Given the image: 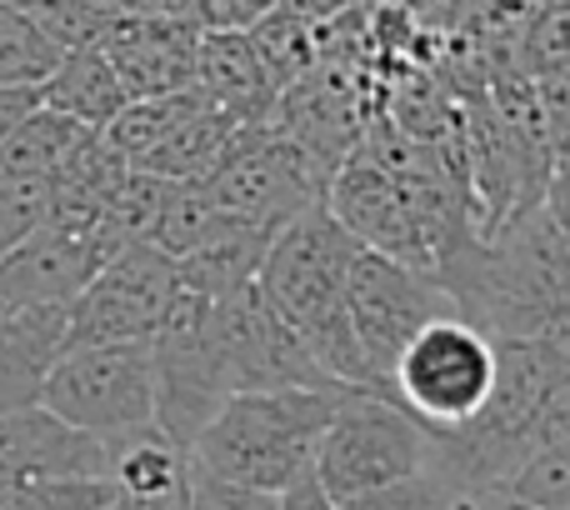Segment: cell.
I'll use <instances>...</instances> for the list:
<instances>
[{
    "instance_id": "cell-11",
    "label": "cell",
    "mask_w": 570,
    "mask_h": 510,
    "mask_svg": "<svg viewBox=\"0 0 570 510\" xmlns=\"http://www.w3.org/2000/svg\"><path fill=\"white\" fill-rule=\"evenodd\" d=\"M210 331L226 365L230 395L236 391H341L321 365L311 361L305 341L266 305L256 281L210 301Z\"/></svg>"
},
{
    "instance_id": "cell-27",
    "label": "cell",
    "mask_w": 570,
    "mask_h": 510,
    "mask_svg": "<svg viewBox=\"0 0 570 510\" xmlns=\"http://www.w3.org/2000/svg\"><path fill=\"white\" fill-rule=\"evenodd\" d=\"M276 510H341V506H335L331 496L321 491V481L305 471L301 481H291V486H285V491L276 496Z\"/></svg>"
},
{
    "instance_id": "cell-29",
    "label": "cell",
    "mask_w": 570,
    "mask_h": 510,
    "mask_svg": "<svg viewBox=\"0 0 570 510\" xmlns=\"http://www.w3.org/2000/svg\"><path fill=\"white\" fill-rule=\"evenodd\" d=\"M276 6L285 10V16H295V20H305V26H311V20H331V16H341V10L351 6V0H276Z\"/></svg>"
},
{
    "instance_id": "cell-25",
    "label": "cell",
    "mask_w": 570,
    "mask_h": 510,
    "mask_svg": "<svg viewBox=\"0 0 570 510\" xmlns=\"http://www.w3.org/2000/svg\"><path fill=\"white\" fill-rule=\"evenodd\" d=\"M50 180H0V255L46 226Z\"/></svg>"
},
{
    "instance_id": "cell-15",
    "label": "cell",
    "mask_w": 570,
    "mask_h": 510,
    "mask_svg": "<svg viewBox=\"0 0 570 510\" xmlns=\"http://www.w3.org/2000/svg\"><path fill=\"white\" fill-rule=\"evenodd\" d=\"M100 255L90 241L66 236L56 226H40L20 246L0 255V311H20V305H70L86 281L100 271Z\"/></svg>"
},
{
    "instance_id": "cell-4",
    "label": "cell",
    "mask_w": 570,
    "mask_h": 510,
    "mask_svg": "<svg viewBox=\"0 0 570 510\" xmlns=\"http://www.w3.org/2000/svg\"><path fill=\"white\" fill-rule=\"evenodd\" d=\"M431 465V431L391 391H345L315 441L311 475L335 506L361 501Z\"/></svg>"
},
{
    "instance_id": "cell-10",
    "label": "cell",
    "mask_w": 570,
    "mask_h": 510,
    "mask_svg": "<svg viewBox=\"0 0 570 510\" xmlns=\"http://www.w3.org/2000/svg\"><path fill=\"white\" fill-rule=\"evenodd\" d=\"M451 295L431 281V275L411 271L405 261L381 251H355L351 265H345V321L355 331V345H361L371 375L391 381V365L401 355V345L421 331L435 315H451Z\"/></svg>"
},
{
    "instance_id": "cell-7",
    "label": "cell",
    "mask_w": 570,
    "mask_h": 510,
    "mask_svg": "<svg viewBox=\"0 0 570 510\" xmlns=\"http://www.w3.org/2000/svg\"><path fill=\"white\" fill-rule=\"evenodd\" d=\"M40 405L76 431L120 435L156 421L146 345H70L40 381Z\"/></svg>"
},
{
    "instance_id": "cell-31",
    "label": "cell",
    "mask_w": 570,
    "mask_h": 510,
    "mask_svg": "<svg viewBox=\"0 0 570 510\" xmlns=\"http://www.w3.org/2000/svg\"><path fill=\"white\" fill-rule=\"evenodd\" d=\"M100 510H136V506H130V501H120V496H116V501H110V506H100Z\"/></svg>"
},
{
    "instance_id": "cell-6",
    "label": "cell",
    "mask_w": 570,
    "mask_h": 510,
    "mask_svg": "<svg viewBox=\"0 0 570 510\" xmlns=\"http://www.w3.org/2000/svg\"><path fill=\"white\" fill-rule=\"evenodd\" d=\"M200 186L210 190V200L226 216L281 231L301 210L321 206L325 170L285 136L276 120H261V126L230 130L226 150L216 156V166L206 170Z\"/></svg>"
},
{
    "instance_id": "cell-22",
    "label": "cell",
    "mask_w": 570,
    "mask_h": 510,
    "mask_svg": "<svg viewBox=\"0 0 570 510\" xmlns=\"http://www.w3.org/2000/svg\"><path fill=\"white\" fill-rule=\"evenodd\" d=\"M501 486L531 510H570V445L531 451Z\"/></svg>"
},
{
    "instance_id": "cell-23",
    "label": "cell",
    "mask_w": 570,
    "mask_h": 510,
    "mask_svg": "<svg viewBox=\"0 0 570 510\" xmlns=\"http://www.w3.org/2000/svg\"><path fill=\"white\" fill-rule=\"evenodd\" d=\"M116 501V486L100 475H60V481H26L0 491V510H100Z\"/></svg>"
},
{
    "instance_id": "cell-28",
    "label": "cell",
    "mask_w": 570,
    "mask_h": 510,
    "mask_svg": "<svg viewBox=\"0 0 570 510\" xmlns=\"http://www.w3.org/2000/svg\"><path fill=\"white\" fill-rule=\"evenodd\" d=\"M40 106V86H0V136L16 130Z\"/></svg>"
},
{
    "instance_id": "cell-24",
    "label": "cell",
    "mask_w": 570,
    "mask_h": 510,
    "mask_svg": "<svg viewBox=\"0 0 570 510\" xmlns=\"http://www.w3.org/2000/svg\"><path fill=\"white\" fill-rule=\"evenodd\" d=\"M341 510H465V491L425 465L411 481H395V486H385V491L361 496V501H345Z\"/></svg>"
},
{
    "instance_id": "cell-1",
    "label": "cell",
    "mask_w": 570,
    "mask_h": 510,
    "mask_svg": "<svg viewBox=\"0 0 570 510\" xmlns=\"http://www.w3.org/2000/svg\"><path fill=\"white\" fill-rule=\"evenodd\" d=\"M355 251L361 246L345 236L341 220L325 206H311L271 236L256 285L335 385L381 391V381L371 375L361 345H355L351 321H345V265Z\"/></svg>"
},
{
    "instance_id": "cell-30",
    "label": "cell",
    "mask_w": 570,
    "mask_h": 510,
    "mask_svg": "<svg viewBox=\"0 0 570 510\" xmlns=\"http://www.w3.org/2000/svg\"><path fill=\"white\" fill-rule=\"evenodd\" d=\"M465 510H531V506L515 501L505 486H485V491H471V496H465Z\"/></svg>"
},
{
    "instance_id": "cell-26",
    "label": "cell",
    "mask_w": 570,
    "mask_h": 510,
    "mask_svg": "<svg viewBox=\"0 0 570 510\" xmlns=\"http://www.w3.org/2000/svg\"><path fill=\"white\" fill-rule=\"evenodd\" d=\"M186 510H276V496L250 491V486H236V481H226V475H210V471H200V465H190Z\"/></svg>"
},
{
    "instance_id": "cell-17",
    "label": "cell",
    "mask_w": 570,
    "mask_h": 510,
    "mask_svg": "<svg viewBox=\"0 0 570 510\" xmlns=\"http://www.w3.org/2000/svg\"><path fill=\"white\" fill-rule=\"evenodd\" d=\"M70 351L66 305L0 311V415L40 405V381Z\"/></svg>"
},
{
    "instance_id": "cell-19",
    "label": "cell",
    "mask_w": 570,
    "mask_h": 510,
    "mask_svg": "<svg viewBox=\"0 0 570 510\" xmlns=\"http://www.w3.org/2000/svg\"><path fill=\"white\" fill-rule=\"evenodd\" d=\"M40 106L80 120L86 130H106L120 116V106H126V90H120L106 50L76 46V50H60L56 70L40 80Z\"/></svg>"
},
{
    "instance_id": "cell-9",
    "label": "cell",
    "mask_w": 570,
    "mask_h": 510,
    "mask_svg": "<svg viewBox=\"0 0 570 510\" xmlns=\"http://www.w3.org/2000/svg\"><path fill=\"white\" fill-rule=\"evenodd\" d=\"M180 295V265L150 241L100 261L86 291L66 305L70 345H150Z\"/></svg>"
},
{
    "instance_id": "cell-20",
    "label": "cell",
    "mask_w": 570,
    "mask_h": 510,
    "mask_svg": "<svg viewBox=\"0 0 570 510\" xmlns=\"http://www.w3.org/2000/svg\"><path fill=\"white\" fill-rule=\"evenodd\" d=\"M90 130L80 120L36 106L16 130L0 136V180H50Z\"/></svg>"
},
{
    "instance_id": "cell-13",
    "label": "cell",
    "mask_w": 570,
    "mask_h": 510,
    "mask_svg": "<svg viewBox=\"0 0 570 510\" xmlns=\"http://www.w3.org/2000/svg\"><path fill=\"white\" fill-rule=\"evenodd\" d=\"M96 46L106 50L126 100L170 96V90L196 86L200 30L190 20L160 16V10H116Z\"/></svg>"
},
{
    "instance_id": "cell-3",
    "label": "cell",
    "mask_w": 570,
    "mask_h": 510,
    "mask_svg": "<svg viewBox=\"0 0 570 510\" xmlns=\"http://www.w3.org/2000/svg\"><path fill=\"white\" fill-rule=\"evenodd\" d=\"M566 226L556 200H535L495 246H481L475 275L455 315L485 335H546L566 331Z\"/></svg>"
},
{
    "instance_id": "cell-8",
    "label": "cell",
    "mask_w": 570,
    "mask_h": 510,
    "mask_svg": "<svg viewBox=\"0 0 570 510\" xmlns=\"http://www.w3.org/2000/svg\"><path fill=\"white\" fill-rule=\"evenodd\" d=\"M146 351H150V385H156V425L190 451L200 425L230 395L226 365H220L216 351V331H210V295L180 285L176 305L160 321V331L150 335Z\"/></svg>"
},
{
    "instance_id": "cell-18",
    "label": "cell",
    "mask_w": 570,
    "mask_h": 510,
    "mask_svg": "<svg viewBox=\"0 0 570 510\" xmlns=\"http://www.w3.org/2000/svg\"><path fill=\"white\" fill-rule=\"evenodd\" d=\"M106 481L116 486V496L126 501H150V496H170L186 491L190 481V455L186 445H176L156 421L136 425V431L106 435Z\"/></svg>"
},
{
    "instance_id": "cell-5",
    "label": "cell",
    "mask_w": 570,
    "mask_h": 510,
    "mask_svg": "<svg viewBox=\"0 0 570 510\" xmlns=\"http://www.w3.org/2000/svg\"><path fill=\"white\" fill-rule=\"evenodd\" d=\"M495 381V341L465 315H435L401 345L385 391L425 425L455 431L485 405Z\"/></svg>"
},
{
    "instance_id": "cell-14",
    "label": "cell",
    "mask_w": 570,
    "mask_h": 510,
    "mask_svg": "<svg viewBox=\"0 0 570 510\" xmlns=\"http://www.w3.org/2000/svg\"><path fill=\"white\" fill-rule=\"evenodd\" d=\"M106 445L76 425L56 421L46 405L0 415V491L26 481H60V475H100ZM106 481V475H100Z\"/></svg>"
},
{
    "instance_id": "cell-21",
    "label": "cell",
    "mask_w": 570,
    "mask_h": 510,
    "mask_svg": "<svg viewBox=\"0 0 570 510\" xmlns=\"http://www.w3.org/2000/svg\"><path fill=\"white\" fill-rule=\"evenodd\" d=\"M60 46L16 6H0V86H40L56 70Z\"/></svg>"
},
{
    "instance_id": "cell-16",
    "label": "cell",
    "mask_w": 570,
    "mask_h": 510,
    "mask_svg": "<svg viewBox=\"0 0 570 510\" xmlns=\"http://www.w3.org/2000/svg\"><path fill=\"white\" fill-rule=\"evenodd\" d=\"M196 90L230 120V126H261L281 100L271 66L261 60L250 30H200L196 46Z\"/></svg>"
},
{
    "instance_id": "cell-2",
    "label": "cell",
    "mask_w": 570,
    "mask_h": 510,
    "mask_svg": "<svg viewBox=\"0 0 570 510\" xmlns=\"http://www.w3.org/2000/svg\"><path fill=\"white\" fill-rule=\"evenodd\" d=\"M345 391L355 385H341V391H236L200 425L186 455L190 465L210 475L281 496L285 486L311 471L315 441Z\"/></svg>"
},
{
    "instance_id": "cell-12",
    "label": "cell",
    "mask_w": 570,
    "mask_h": 510,
    "mask_svg": "<svg viewBox=\"0 0 570 510\" xmlns=\"http://www.w3.org/2000/svg\"><path fill=\"white\" fill-rule=\"evenodd\" d=\"M321 206L345 226V236L365 251H381L405 261L411 271L431 275L425 265L421 220H415V200L405 190L401 170L385 160L381 146H355L341 156V166L325 180Z\"/></svg>"
}]
</instances>
